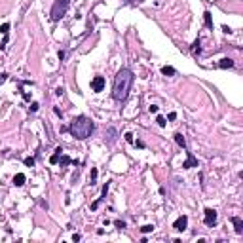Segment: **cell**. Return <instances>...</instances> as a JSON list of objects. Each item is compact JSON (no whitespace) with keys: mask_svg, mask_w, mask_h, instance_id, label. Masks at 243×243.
<instances>
[{"mask_svg":"<svg viewBox=\"0 0 243 243\" xmlns=\"http://www.w3.org/2000/svg\"><path fill=\"white\" fill-rule=\"evenodd\" d=\"M203 19H205V25H207L209 29H213V19H211V14H209V11L203 14Z\"/></svg>","mask_w":243,"mask_h":243,"instance_id":"15","label":"cell"},{"mask_svg":"<svg viewBox=\"0 0 243 243\" xmlns=\"http://www.w3.org/2000/svg\"><path fill=\"white\" fill-rule=\"evenodd\" d=\"M91 90L95 93H99V91L104 90V78H103V76H95V78L91 80Z\"/></svg>","mask_w":243,"mask_h":243,"instance_id":"6","label":"cell"},{"mask_svg":"<svg viewBox=\"0 0 243 243\" xmlns=\"http://www.w3.org/2000/svg\"><path fill=\"white\" fill-rule=\"evenodd\" d=\"M131 84H133V72L129 68H120L116 78H114L112 97L116 101H125L129 95V90H131Z\"/></svg>","mask_w":243,"mask_h":243,"instance_id":"1","label":"cell"},{"mask_svg":"<svg viewBox=\"0 0 243 243\" xmlns=\"http://www.w3.org/2000/svg\"><path fill=\"white\" fill-rule=\"evenodd\" d=\"M93 129H95L93 122L90 118H86V116H78V118H74L70 122V125H68L70 135L74 137V139H78V141L87 139V137L93 133Z\"/></svg>","mask_w":243,"mask_h":243,"instance_id":"2","label":"cell"},{"mask_svg":"<svg viewBox=\"0 0 243 243\" xmlns=\"http://www.w3.org/2000/svg\"><path fill=\"white\" fill-rule=\"evenodd\" d=\"M25 165L27 167H32L34 165V158H25Z\"/></svg>","mask_w":243,"mask_h":243,"instance_id":"22","label":"cell"},{"mask_svg":"<svg viewBox=\"0 0 243 243\" xmlns=\"http://www.w3.org/2000/svg\"><path fill=\"white\" fill-rule=\"evenodd\" d=\"M150 112H152V114H158V107H156V104H152V107H150Z\"/></svg>","mask_w":243,"mask_h":243,"instance_id":"28","label":"cell"},{"mask_svg":"<svg viewBox=\"0 0 243 243\" xmlns=\"http://www.w3.org/2000/svg\"><path fill=\"white\" fill-rule=\"evenodd\" d=\"M68 163H76V161H72L68 156H63V160H61V167H65V165H68Z\"/></svg>","mask_w":243,"mask_h":243,"instance_id":"18","label":"cell"},{"mask_svg":"<svg viewBox=\"0 0 243 243\" xmlns=\"http://www.w3.org/2000/svg\"><path fill=\"white\" fill-rule=\"evenodd\" d=\"M97 175H99V171H97L95 167L91 169V175H90V180H91V184H95V180H97Z\"/></svg>","mask_w":243,"mask_h":243,"instance_id":"17","label":"cell"},{"mask_svg":"<svg viewBox=\"0 0 243 243\" xmlns=\"http://www.w3.org/2000/svg\"><path fill=\"white\" fill-rule=\"evenodd\" d=\"M0 82H4V80H2V78H0Z\"/></svg>","mask_w":243,"mask_h":243,"instance_id":"29","label":"cell"},{"mask_svg":"<svg viewBox=\"0 0 243 243\" xmlns=\"http://www.w3.org/2000/svg\"><path fill=\"white\" fill-rule=\"evenodd\" d=\"M200 51H201V48H200V40H196V42H194V46H192V53H194V55H200Z\"/></svg>","mask_w":243,"mask_h":243,"instance_id":"16","label":"cell"},{"mask_svg":"<svg viewBox=\"0 0 243 243\" xmlns=\"http://www.w3.org/2000/svg\"><path fill=\"white\" fill-rule=\"evenodd\" d=\"M186 226H188V217H186V215H180V217L173 222V228H175L177 232H184Z\"/></svg>","mask_w":243,"mask_h":243,"instance_id":"5","label":"cell"},{"mask_svg":"<svg viewBox=\"0 0 243 243\" xmlns=\"http://www.w3.org/2000/svg\"><path fill=\"white\" fill-rule=\"evenodd\" d=\"M31 110H32V112L38 110V103H32V104H31Z\"/></svg>","mask_w":243,"mask_h":243,"instance_id":"27","label":"cell"},{"mask_svg":"<svg viewBox=\"0 0 243 243\" xmlns=\"http://www.w3.org/2000/svg\"><path fill=\"white\" fill-rule=\"evenodd\" d=\"M175 141H177V144L182 148H186V141H184V137H182V133H177L175 135Z\"/></svg>","mask_w":243,"mask_h":243,"instance_id":"13","label":"cell"},{"mask_svg":"<svg viewBox=\"0 0 243 243\" xmlns=\"http://www.w3.org/2000/svg\"><path fill=\"white\" fill-rule=\"evenodd\" d=\"M68 2H70V0H55L53 8H51V19H53V21H59V19L67 14Z\"/></svg>","mask_w":243,"mask_h":243,"instance_id":"3","label":"cell"},{"mask_svg":"<svg viewBox=\"0 0 243 243\" xmlns=\"http://www.w3.org/2000/svg\"><path fill=\"white\" fill-rule=\"evenodd\" d=\"M161 74L163 76H173L175 74V68L173 67H161Z\"/></svg>","mask_w":243,"mask_h":243,"instance_id":"14","label":"cell"},{"mask_svg":"<svg viewBox=\"0 0 243 243\" xmlns=\"http://www.w3.org/2000/svg\"><path fill=\"white\" fill-rule=\"evenodd\" d=\"M156 122H158V125H161V127H163V125L167 124V122H165V118H163V116H158V118H156Z\"/></svg>","mask_w":243,"mask_h":243,"instance_id":"23","label":"cell"},{"mask_svg":"<svg viewBox=\"0 0 243 243\" xmlns=\"http://www.w3.org/2000/svg\"><path fill=\"white\" fill-rule=\"evenodd\" d=\"M104 141H107L108 144H112V143L116 141V129H114V127H110V129H108V139L104 137Z\"/></svg>","mask_w":243,"mask_h":243,"instance_id":"12","label":"cell"},{"mask_svg":"<svg viewBox=\"0 0 243 243\" xmlns=\"http://www.w3.org/2000/svg\"><path fill=\"white\" fill-rule=\"evenodd\" d=\"M232 222H234V226H236V232L237 234H243V220L239 217H232Z\"/></svg>","mask_w":243,"mask_h":243,"instance_id":"8","label":"cell"},{"mask_svg":"<svg viewBox=\"0 0 243 243\" xmlns=\"http://www.w3.org/2000/svg\"><path fill=\"white\" fill-rule=\"evenodd\" d=\"M25 180H27V177L23 175V173H17V175L14 177V184L15 186H23V184H25Z\"/></svg>","mask_w":243,"mask_h":243,"instance_id":"9","label":"cell"},{"mask_svg":"<svg viewBox=\"0 0 243 243\" xmlns=\"http://www.w3.org/2000/svg\"><path fill=\"white\" fill-rule=\"evenodd\" d=\"M125 141H127V143H133V133H125Z\"/></svg>","mask_w":243,"mask_h":243,"instance_id":"25","label":"cell"},{"mask_svg":"<svg viewBox=\"0 0 243 243\" xmlns=\"http://www.w3.org/2000/svg\"><path fill=\"white\" fill-rule=\"evenodd\" d=\"M8 31H10V25H8V23H4V25L0 27V32H2V34L6 36V34H8Z\"/></svg>","mask_w":243,"mask_h":243,"instance_id":"21","label":"cell"},{"mask_svg":"<svg viewBox=\"0 0 243 243\" xmlns=\"http://www.w3.org/2000/svg\"><path fill=\"white\" fill-rule=\"evenodd\" d=\"M182 167H184V169H190V167H198V160H196V158H194V156H192V154H190V152H188V158H186V161H184V163H182Z\"/></svg>","mask_w":243,"mask_h":243,"instance_id":"7","label":"cell"},{"mask_svg":"<svg viewBox=\"0 0 243 243\" xmlns=\"http://www.w3.org/2000/svg\"><path fill=\"white\" fill-rule=\"evenodd\" d=\"M217 211H215V209H211V207H207L205 209V224L209 226V228H213L215 224H217Z\"/></svg>","mask_w":243,"mask_h":243,"instance_id":"4","label":"cell"},{"mask_svg":"<svg viewBox=\"0 0 243 243\" xmlns=\"http://www.w3.org/2000/svg\"><path fill=\"white\" fill-rule=\"evenodd\" d=\"M107 192H108V182L103 186V198H107Z\"/></svg>","mask_w":243,"mask_h":243,"instance_id":"26","label":"cell"},{"mask_svg":"<svg viewBox=\"0 0 243 243\" xmlns=\"http://www.w3.org/2000/svg\"><path fill=\"white\" fill-rule=\"evenodd\" d=\"M114 226H116L118 230H124V228H125V222H124V220H114Z\"/></svg>","mask_w":243,"mask_h":243,"instance_id":"20","label":"cell"},{"mask_svg":"<svg viewBox=\"0 0 243 243\" xmlns=\"http://www.w3.org/2000/svg\"><path fill=\"white\" fill-rule=\"evenodd\" d=\"M218 67H220V68H232L234 67V61L230 59V57H224V59H220Z\"/></svg>","mask_w":243,"mask_h":243,"instance_id":"10","label":"cell"},{"mask_svg":"<svg viewBox=\"0 0 243 243\" xmlns=\"http://www.w3.org/2000/svg\"><path fill=\"white\" fill-rule=\"evenodd\" d=\"M152 230H154V224H144L143 228H141V232H143V234H148V232H152Z\"/></svg>","mask_w":243,"mask_h":243,"instance_id":"19","label":"cell"},{"mask_svg":"<svg viewBox=\"0 0 243 243\" xmlns=\"http://www.w3.org/2000/svg\"><path fill=\"white\" fill-rule=\"evenodd\" d=\"M61 154H63V148H61V146H59V148H55V154H53V156L50 158V163H53V165L57 163V161H59V156H61Z\"/></svg>","mask_w":243,"mask_h":243,"instance_id":"11","label":"cell"},{"mask_svg":"<svg viewBox=\"0 0 243 243\" xmlns=\"http://www.w3.org/2000/svg\"><path fill=\"white\" fill-rule=\"evenodd\" d=\"M101 200H103V198H99V200H97V201H93V203H91V209H93V211H95V209H97V207H99V203H101Z\"/></svg>","mask_w":243,"mask_h":243,"instance_id":"24","label":"cell"}]
</instances>
